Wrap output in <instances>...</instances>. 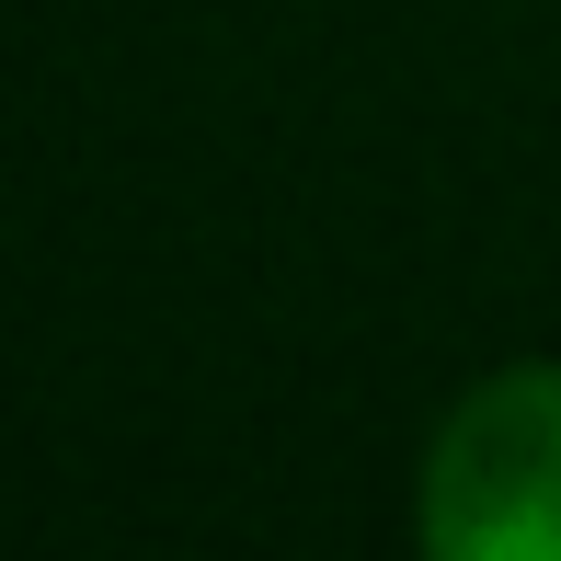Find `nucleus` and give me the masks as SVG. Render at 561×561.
<instances>
[{"instance_id": "nucleus-1", "label": "nucleus", "mask_w": 561, "mask_h": 561, "mask_svg": "<svg viewBox=\"0 0 561 561\" xmlns=\"http://www.w3.org/2000/svg\"><path fill=\"white\" fill-rule=\"evenodd\" d=\"M436 561H561V367H504L424 458Z\"/></svg>"}]
</instances>
